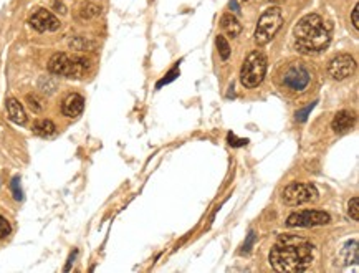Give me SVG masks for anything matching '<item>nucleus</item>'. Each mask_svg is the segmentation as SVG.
Wrapping results in <instances>:
<instances>
[{
  "label": "nucleus",
  "mask_w": 359,
  "mask_h": 273,
  "mask_svg": "<svg viewBox=\"0 0 359 273\" xmlns=\"http://www.w3.org/2000/svg\"><path fill=\"white\" fill-rule=\"evenodd\" d=\"M313 257L314 247L308 240L296 235H282L270 252V263L277 272L298 273L308 268Z\"/></svg>",
  "instance_id": "nucleus-1"
},
{
  "label": "nucleus",
  "mask_w": 359,
  "mask_h": 273,
  "mask_svg": "<svg viewBox=\"0 0 359 273\" xmlns=\"http://www.w3.org/2000/svg\"><path fill=\"white\" fill-rule=\"evenodd\" d=\"M293 37H295V46L300 53L316 55L330 45L331 32L321 17L316 14H308L295 25Z\"/></svg>",
  "instance_id": "nucleus-2"
},
{
  "label": "nucleus",
  "mask_w": 359,
  "mask_h": 273,
  "mask_svg": "<svg viewBox=\"0 0 359 273\" xmlns=\"http://www.w3.org/2000/svg\"><path fill=\"white\" fill-rule=\"evenodd\" d=\"M90 68V62L81 56H72L68 53H55L48 62V71L56 76L80 78Z\"/></svg>",
  "instance_id": "nucleus-3"
},
{
  "label": "nucleus",
  "mask_w": 359,
  "mask_h": 273,
  "mask_svg": "<svg viewBox=\"0 0 359 273\" xmlns=\"http://www.w3.org/2000/svg\"><path fill=\"white\" fill-rule=\"evenodd\" d=\"M266 68H268V60L263 51H252L250 55L245 58L240 70V81L245 88H257L258 85L263 81L266 75Z\"/></svg>",
  "instance_id": "nucleus-4"
},
{
  "label": "nucleus",
  "mask_w": 359,
  "mask_h": 273,
  "mask_svg": "<svg viewBox=\"0 0 359 273\" xmlns=\"http://www.w3.org/2000/svg\"><path fill=\"white\" fill-rule=\"evenodd\" d=\"M283 25V12L280 7H270L258 19L255 28V42L257 45H266Z\"/></svg>",
  "instance_id": "nucleus-5"
},
{
  "label": "nucleus",
  "mask_w": 359,
  "mask_h": 273,
  "mask_svg": "<svg viewBox=\"0 0 359 273\" xmlns=\"http://www.w3.org/2000/svg\"><path fill=\"white\" fill-rule=\"evenodd\" d=\"M318 197V190L313 184H300V182H293L287 185L283 190V202L287 205L296 207L301 204L311 202Z\"/></svg>",
  "instance_id": "nucleus-6"
},
{
  "label": "nucleus",
  "mask_w": 359,
  "mask_h": 273,
  "mask_svg": "<svg viewBox=\"0 0 359 273\" xmlns=\"http://www.w3.org/2000/svg\"><path fill=\"white\" fill-rule=\"evenodd\" d=\"M311 81V71L300 62L291 63L283 73V85L291 91H303Z\"/></svg>",
  "instance_id": "nucleus-7"
},
{
  "label": "nucleus",
  "mask_w": 359,
  "mask_h": 273,
  "mask_svg": "<svg viewBox=\"0 0 359 273\" xmlns=\"http://www.w3.org/2000/svg\"><path fill=\"white\" fill-rule=\"evenodd\" d=\"M331 222L330 214L321 210H301L295 212L287 219L288 227H318Z\"/></svg>",
  "instance_id": "nucleus-8"
},
{
  "label": "nucleus",
  "mask_w": 359,
  "mask_h": 273,
  "mask_svg": "<svg viewBox=\"0 0 359 273\" xmlns=\"http://www.w3.org/2000/svg\"><path fill=\"white\" fill-rule=\"evenodd\" d=\"M356 70V60L348 53H339L331 60L328 65V73L333 80H346Z\"/></svg>",
  "instance_id": "nucleus-9"
},
{
  "label": "nucleus",
  "mask_w": 359,
  "mask_h": 273,
  "mask_svg": "<svg viewBox=\"0 0 359 273\" xmlns=\"http://www.w3.org/2000/svg\"><path fill=\"white\" fill-rule=\"evenodd\" d=\"M28 23H30V27L35 28L40 33L55 32V30L60 28V20L56 19L50 10H47V8H37V10L32 14V17H30Z\"/></svg>",
  "instance_id": "nucleus-10"
},
{
  "label": "nucleus",
  "mask_w": 359,
  "mask_h": 273,
  "mask_svg": "<svg viewBox=\"0 0 359 273\" xmlns=\"http://www.w3.org/2000/svg\"><path fill=\"white\" fill-rule=\"evenodd\" d=\"M83 110H85V99H83L81 94L78 93H72L68 94L67 98L63 99L61 103V113L67 118H78L81 114Z\"/></svg>",
  "instance_id": "nucleus-11"
},
{
  "label": "nucleus",
  "mask_w": 359,
  "mask_h": 273,
  "mask_svg": "<svg viewBox=\"0 0 359 273\" xmlns=\"http://www.w3.org/2000/svg\"><path fill=\"white\" fill-rule=\"evenodd\" d=\"M354 121H356V116L351 111H339L336 113V116L331 121V128L335 133H346L349 131L354 126Z\"/></svg>",
  "instance_id": "nucleus-12"
},
{
  "label": "nucleus",
  "mask_w": 359,
  "mask_h": 273,
  "mask_svg": "<svg viewBox=\"0 0 359 273\" xmlns=\"http://www.w3.org/2000/svg\"><path fill=\"white\" fill-rule=\"evenodd\" d=\"M220 27H222V30H224V32L230 38H237L240 33H242V23H240V22L237 20V17L232 15V14L222 15Z\"/></svg>",
  "instance_id": "nucleus-13"
},
{
  "label": "nucleus",
  "mask_w": 359,
  "mask_h": 273,
  "mask_svg": "<svg viewBox=\"0 0 359 273\" xmlns=\"http://www.w3.org/2000/svg\"><path fill=\"white\" fill-rule=\"evenodd\" d=\"M7 113H8V118L14 121L15 124L27 123V114H25L24 106H22L15 98H10L7 101Z\"/></svg>",
  "instance_id": "nucleus-14"
},
{
  "label": "nucleus",
  "mask_w": 359,
  "mask_h": 273,
  "mask_svg": "<svg viewBox=\"0 0 359 273\" xmlns=\"http://www.w3.org/2000/svg\"><path fill=\"white\" fill-rule=\"evenodd\" d=\"M55 129L56 128H55L53 121H50V119H38L37 123L33 124V133L42 137H48V136H51V134H55Z\"/></svg>",
  "instance_id": "nucleus-15"
},
{
  "label": "nucleus",
  "mask_w": 359,
  "mask_h": 273,
  "mask_svg": "<svg viewBox=\"0 0 359 273\" xmlns=\"http://www.w3.org/2000/svg\"><path fill=\"white\" fill-rule=\"evenodd\" d=\"M101 14V8L98 5H95V3H83L80 7V15L81 19H95V17H98Z\"/></svg>",
  "instance_id": "nucleus-16"
},
{
  "label": "nucleus",
  "mask_w": 359,
  "mask_h": 273,
  "mask_svg": "<svg viewBox=\"0 0 359 273\" xmlns=\"http://www.w3.org/2000/svg\"><path fill=\"white\" fill-rule=\"evenodd\" d=\"M217 48H218V55H220V58L224 60H229V56H230V45H229V42L225 40V37H222V35H217Z\"/></svg>",
  "instance_id": "nucleus-17"
},
{
  "label": "nucleus",
  "mask_w": 359,
  "mask_h": 273,
  "mask_svg": "<svg viewBox=\"0 0 359 273\" xmlns=\"http://www.w3.org/2000/svg\"><path fill=\"white\" fill-rule=\"evenodd\" d=\"M27 105H28V108L33 113H42L43 111L42 99L38 98V96H35V94H28V96H27Z\"/></svg>",
  "instance_id": "nucleus-18"
},
{
  "label": "nucleus",
  "mask_w": 359,
  "mask_h": 273,
  "mask_svg": "<svg viewBox=\"0 0 359 273\" xmlns=\"http://www.w3.org/2000/svg\"><path fill=\"white\" fill-rule=\"evenodd\" d=\"M348 212H349V215H351V219L359 220V201H358V197H353L351 201H349Z\"/></svg>",
  "instance_id": "nucleus-19"
},
{
  "label": "nucleus",
  "mask_w": 359,
  "mask_h": 273,
  "mask_svg": "<svg viewBox=\"0 0 359 273\" xmlns=\"http://www.w3.org/2000/svg\"><path fill=\"white\" fill-rule=\"evenodd\" d=\"M10 187H12V192H14V197L17 199V201H22V199H24V192H22L20 179H19V177H14V179H12Z\"/></svg>",
  "instance_id": "nucleus-20"
},
{
  "label": "nucleus",
  "mask_w": 359,
  "mask_h": 273,
  "mask_svg": "<svg viewBox=\"0 0 359 273\" xmlns=\"http://www.w3.org/2000/svg\"><path fill=\"white\" fill-rule=\"evenodd\" d=\"M255 240H257V235H255V232H250L248 233V237H247V240H245V244H243V247H242V252L243 253H248L252 250V247L255 245Z\"/></svg>",
  "instance_id": "nucleus-21"
},
{
  "label": "nucleus",
  "mask_w": 359,
  "mask_h": 273,
  "mask_svg": "<svg viewBox=\"0 0 359 273\" xmlns=\"http://www.w3.org/2000/svg\"><path fill=\"white\" fill-rule=\"evenodd\" d=\"M10 230H12L10 224H8L7 220L0 215V240H2V238H5L8 233H10Z\"/></svg>",
  "instance_id": "nucleus-22"
},
{
  "label": "nucleus",
  "mask_w": 359,
  "mask_h": 273,
  "mask_svg": "<svg viewBox=\"0 0 359 273\" xmlns=\"http://www.w3.org/2000/svg\"><path fill=\"white\" fill-rule=\"evenodd\" d=\"M227 141H229V144H230V146H234V147H242V146H245V144H247V142H248V139H239V137L235 136L234 133H230V134H229Z\"/></svg>",
  "instance_id": "nucleus-23"
},
{
  "label": "nucleus",
  "mask_w": 359,
  "mask_h": 273,
  "mask_svg": "<svg viewBox=\"0 0 359 273\" xmlns=\"http://www.w3.org/2000/svg\"><path fill=\"white\" fill-rule=\"evenodd\" d=\"M314 105H316V103H311V105H308V106L305 108V110L296 111V119L301 121V123H303V121H306V118H308V114H310V113H311V110L314 108Z\"/></svg>",
  "instance_id": "nucleus-24"
},
{
  "label": "nucleus",
  "mask_w": 359,
  "mask_h": 273,
  "mask_svg": "<svg viewBox=\"0 0 359 273\" xmlns=\"http://www.w3.org/2000/svg\"><path fill=\"white\" fill-rule=\"evenodd\" d=\"M177 75H179L177 68H174V70H170V71L168 73V76L163 78V80H161L159 83H157V88H161V86H163V85H168V83H170V81H172V80H176V76H177Z\"/></svg>",
  "instance_id": "nucleus-25"
},
{
  "label": "nucleus",
  "mask_w": 359,
  "mask_h": 273,
  "mask_svg": "<svg viewBox=\"0 0 359 273\" xmlns=\"http://www.w3.org/2000/svg\"><path fill=\"white\" fill-rule=\"evenodd\" d=\"M70 45H72V48H75V50H85L86 46H88V43L83 40V38L76 37L75 40H72V43H70Z\"/></svg>",
  "instance_id": "nucleus-26"
},
{
  "label": "nucleus",
  "mask_w": 359,
  "mask_h": 273,
  "mask_svg": "<svg viewBox=\"0 0 359 273\" xmlns=\"http://www.w3.org/2000/svg\"><path fill=\"white\" fill-rule=\"evenodd\" d=\"M351 20H353L354 30H359V5H354L353 14H351Z\"/></svg>",
  "instance_id": "nucleus-27"
},
{
  "label": "nucleus",
  "mask_w": 359,
  "mask_h": 273,
  "mask_svg": "<svg viewBox=\"0 0 359 273\" xmlns=\"http://www.w3.org/2000/svg\"><path fill=\"white\" fill-rule=\"evenodd\" d=\"M51 5H53V8L58 12V14H67V8H65L63 3L58 2V0H53V3H51Z\"/></svg>",
  "instance_id": "nucleus-28"
},
{
  "label": "nucleus",
  "mask_w": 359,
  "mask_h": 273,
  "mask_svg": "<svg viewBox=\"0 0 359 273\" xmlns=\"http://www.w3.org/2000/svg\"><path fill=\"white\" fill-rule=\"evenodd\" d=\"M76 257V250H75V252H73L72 253V257H70V260H68V263H67V267H65V272H68L70 270V268H72V263H73V258H75Z\"/></svg>",
  "instance_id": "nucleus-29"
},
{
  "label": "nucleus",
  "mask_w": 359,
  "mask_h": 273,
  "mask_svg": "<svg viewBox=\"0 0 359 273\" xmlns=\"http://www.w3.org/2000/svg\"><path fill=\"white\" fill-rule=\"evenodd\" d=\"M230 8H234V12H239V5L235 0H230Z\"/></svg>",
  "instance_id": "nucleus-30"
},
{
  "label": "nucleus",
  "mask_w": 359,
  "mask_h": 273,
  "mask_svg": "<svg viewBox=\"0 0 359 273\" xmlns=\"http://www.w3.org/2000/svg\"><path fill=\"white\" fill-rule=\"evenodd\" d=\"M266 2H270V3H280L282 0H266Z\"/></svg>",
  "instance_id": "nucleus-31"
}]
</instances>
